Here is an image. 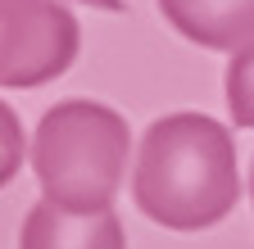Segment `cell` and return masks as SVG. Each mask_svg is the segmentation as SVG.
I'll return each instance as SVG.
<instances>
[{"mask_svg":"<svg viewBox=\"0 0 254 249\" xmlns=\"http://www.w3.org/2000/svg\"><path fill=\"white\" fill-rule=\"evenodd\" d=\"M82 27L59 0H0V82L27 91L73 68Z\"/></svg>","mask_w":254,"mask_h":249,"instance_id":"obj_3","label":"cell"},{"mask_svg":"<svg viewBox=\"0 0 254 249\" xmlns=\"http://www.w3.org/2000/svg\"><path fill=\"white\" fill-rule=\"evenodd\" d=\"M132 199L168 231L218 227L241 199L236 136L209 113L154 118L136 145Z\"/></svg>","mask_w":254,"mask_h":249,"instance_id":"obj_1","label":"cell"},{"mask_svg":"<svg viewBox=\"0 0 254 249\" xmlns=\"http://www.w3.org/2000/svg\"><path fill=\"white\" fill-rule=\"evenodd\" d=\"M18 249H127V236L114 208L68 213L50 199H37L23 217Z\"/></svg>","mask_w":254,"mask_h":249,"instance_id":"obj_4","label":"cell"},{"mask_svg":"<svg viewBox=\"0 0 254 249\" xmlns=\"http://www.w3.org/2000/svg\"><path fill=\"white\" fill-rule=\"evenodd\" d=\"M132 132L127 118L95 100H59L41 113L32 136V172H37L41 199L68 208V213H100L114 208Z\"/></svg>","mask_w":254,"mask_h":249,"instance_id":"obj_2","label":"cell"},{"mask_svg":"<svg viewBox=\"0 0 254 249\" xmlns=\"http://www.w3.org/2000/svg\"><path fill=\"white\" fill-rule=\"evenodd\" d=\"M222 86H227V113H232V122H236V127H254V41L232 54Z\"/></svg>","mask_w":254,"mask_h":249,"instance_id":"obj_6","label":"cell"},{"mask_svg":"<svg viewBox=\"0 0 254 249\" xmlns=\"http://www.w3.org/2000/svg\"><path fill=\"white\" fill-rule=\"evenodd\" d=\"M177 37L204 50H241L254 41V0H154Z\"/></svg>","mask_w":254,"mask_h":249,"instance_id":"obj_5","label":"cell"},{"mask_svg":"<svg viewBox=\"0 0 254 249\" xmlns=\"http://www.w3.org/2000/svg\"><path fill=\"white\" fill-rule=\"evenodd\" d=\"M250 199H254V163H250Z\"/></svg>","mask_w":254,"mask_h":249,"instance_id":"obj_8","label":"cell"},{"mask_svg":"<svg viewBox=\"0 0 254 249\" xmlns=\"http://www.w3.org/2000/svg\"><path fill=\"white\" fill-rule=\"evenodd\" d=\"M59 5H64V0H59ZM77 5H95V9H109V14H123L127 9L123 0H77Z\"/></svg>","mask_w":254,"mask_h":249,"instance_id":"obj_7","label":"cell"}]
</instances>
